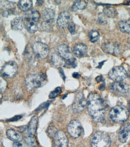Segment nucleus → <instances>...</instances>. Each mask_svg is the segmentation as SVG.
Segmentation results:
<instances>
[{"label":"nucleus","instance_id":"nucleus-25","mask_svg":"<svg viewBox=\"0 0 130 147\" xmlns=\"http://www.w3.org/2000/svg\"><path fill=\"white\" fill-rule=\"evenodd\" d=\"M87 2L84 1H75L73 5V9L74 11L77 10H83L86 7Z\"/></svg>","mask_w":130,"mask_h":147},{"label":"nucleus","instance_id":"nucleus-15","mask_svg":"<svg viewBox=\"0 0 130 147\" xmlns=\"http://www.w3.org/2000/svg\"><path fill=\"white\" fill-rule=\"evenodd\" d=\"M40 18V15L37 10H31L26 11L25 14L24 19L25 20L37 22Z\"/></svg>","mask_w":130,"mask_h":147},{"label":"nucleus","instance_id":"nucleus-34","mask_svg":"<svg viewBox=\"0 0 130 147\" xmlns=\"http://www.w3.org/2000/svg\"><path fill=\"white\" fill-rule=\"evenodd\" d=\"M7 86V83L6 80H4L3 78H1V83H0V90H1V93L4 92L6 89Z\"/></svg>","mask_w":130,"mask_h":147},{"label":"nucleus","instance_id":"nucleus-23","mask_svg":"<svg viewBox=\"0 0 130 147\" xmlns=\"http://www.w3.org/2000/svg\"><path fill=\"white\" fill-rule=\"evenodd\" d=\"M33 2L30 0L20 1L18 3V7L23 11H28L31 7Z\"/></svg>","mask_w":130,"mask_h":147},{"label":"nucleus","instance_id":"nucleus-16","mask_svg":"<svg viewBox=\"0 0 130 147\" xmlns=\"http://www.w3.org/2000/svg\"><path fill=\"white\" fill-rule=\"evenodd\" d=\"M111 87L113 90L121 93H126L129 90L128 85L122 82H116L112 84Z\"/></svg>","mask_w":130,"mask_h":147},{"label":"nucleus","instance_id":"nucleus-40","mask_svg":"<svg viewBox=\"0 0 130 147\" xmlns=\"http://www.w3.org/2000/svg\"><path fill=\"white\" fill-rule=\"evenodd\" d=\"M105 84L103 82L99 86V88L100 90L103 91L105 89Z\"/></svg>","mask_w":130,"mask_h":147},{"label":"nucleus","instance_id":"nucleus-8","mask_svg":"<svg viewBox=\"0 0 130 147\" xmlns=\"http://www.w3.org/2000/svg\"><path fill=\"white\" fill-rule=\"evenodd\" d=\"M17 64L15 61L7 62L2 67L1 74L4 78H13L17 72Z\"/></svg>","mask_w":130,"mask_h":147},{"label":"nucleus","instance_id":"nucleus-19","mask_svg":"<svg viewBox=\"0 0 130 147\" xmlns=\"http://www.w3.org/2000/svg\"><path fill=\"white\" fill-rule=\"evenodd\" d=\"M87 51V47L83 43H78L76 45L74 49V53L78 57L84 56L86 53Z\"/></svg>","mask_w":130,"mask_h":147},{"label":"nucleus","instance_id":"nucleus-41","mask_svg":"<svg viewBox=\"0 0 130 147\" xmlns=\"http://www.w3.org/2000/svg\"><path fill=\"white\" fill-rule=\"evenodd\" d=\"M104 62L105 61H103L100 62V63H99V66H98L97 68H101V67H102V65H103Z\"/></svg>","mask_w":130,"mask_h":147},{"label":"nucleus","instance_id":"nucleus-20","mask_svg":"<svg viewBox=\"0 0 130 147\" xmlns=\"http://www.w3.org/2000/svg\"><path fill=\"white\" fill-rule=\"evenodd\" d=\"M55 16V12L53 9H45L43 12V17L44 21L52 23Z\"/></svg>","mask_w":130,"mask_h":147},{"label":"nucleus","instance_id":"nucleus-7","mask_svg":"<svg viewBox=\"0 0 130 147\" xmlns=\"http://www.w3.org/2000/svg\"><path fill=\"white\" fill-rule=\"evenodd\" d=\"M109 78L115 82H122L127 76V72L123 67L116 66L108 73Z\"/></svg>","mask_w":130,"mask_h":147},{"label":"nucleus","instance_id":"nucleus-37","mask_svg":"<svg viewBox=\"0 0 130 147\" xmlns=\"http://www.w3.org/2000/svg\"><path fill=\"white\" fill-rule=\"evenodd\" d=\"M104 80L103 77L102 76H98L96 78V80L97 82H100L103 81Z\"/></svg>","mask_w":130,"mask_h":147},{"label":"nucleus","instance_id":"nucleus-45","mask_svg":"<svg viewBox=\"0 0 130 147\" xmlns=\"http://www.w3.org/2000/svg\"><path fill=\"white\" fill-rule=\"evenodd\" d=\"M124 147H129L127 146H124Z\"/></svg>","mask_w":130,"mask_h":147},{"label":"nucleus","instance_id":"nucleus-6","mask_svg":"<svg viewBox=\"0 0 130 147\" xmlns=\"http://www.w3.org/2000/svg\"><path fill=\"white\" fill-rule=\"evenodd\" d=\"M87 101L85 100L84 94L79 92L75 95V99L72 105L73 111L75 113H79L83 111L87 105Z\"/></svg>","mask_w":130,"mask_h":147},{"label":"nucleus","instance_id":"nucleus-35","mask_svg":"<svg viewBox=\"0 0 130 147\" xmlns=\"http://www.w3.org/2000/svg\"><path fill=\"white\" fill-rule=\"evenodd\" d=\"M69 32L72 34H74L76 33V26L75 24L72 22H71L68 26Z\"/></svg>","mask_w":130,"mask_h":147},{"label":"nucleus","instance_id":"nucleus-33","mask_svg":"<svg viewBox=\"0 0 130 147\" xmlns=\"http://www.w3.org/2000/svg\"><path fill=\"white\" fill-rule=\"evenodd\" d=\"M57 131L58 130L55 127L51 126L47 130L48 134L50 137L53 138Z\"/></svg>","mask_w":130,"mask_h":147},{"label":"nucleus","instance_id":"nucleus-18","mask_svg":"<svg viewBox=\"0 0 130 147\" xmlns=\"http://www.w3.org/2000/svg\"><path fill=\"white\" fill-rule=\"evenodd\" d=\"M7 135L10 140L15 142H20L22 136L19 132L13 129H9L6 132Z\"/></svg>","mask_w":130,"mask_h":147},{"label":"nucleus","instance_id":"nucleus-1","mask_svg":"<svg viewBox=\"0 0 130 147\" xmlns=\"http://www.w3.org/2000/svg\"><path fill=\"white\" fill-rule=\"evenodd\" d=\"M88 111L93 120L100 122L104 118L105 113V105L104 101L99 95L96 93H91L87 100Z\"/></svg>","mask_w":130,"mask_h":147},{"label":"nucleus","instance_id":"nucleus-28","mask_svg":"<svg viewBox=\"0 0 130 147\" xmlns=\"http://www.w3.org/2000/svg\"><path fill=\"white\" fill-rule=\"evenodd\" d=\"M33 136L29 134L26 135L24 137V140L26 143L30 146H35L36 145V140Z\"/></svg>","mask_w":130,"mask_h":147},{"label":"nucleus","instance_id":"nucleus-27","mask_svg":"<svg viewBox=\"0 0 130 147\" xmlns=\"http://www.w3.org/2000/svg\"><path fill=\"white\" fill-rule=\"evenodd\" d=\"M89 38L92 42H95L98 41L99 38V32L96 30H92L89 34Z\"/></svg>","mask_w":130,"mask_h":147},{"label":"nucleus","instance_id":"nucleus-17","mask_svg":"<svg viewBox=\"0 0 130 147\" xmlns=\"http://www.w3.org/2000/svg\"><path fill=\"white\" fill-rule=\"evenodd\" d=\"M38 124V118L37 117H34L32 118L28 126V133L34 136L36 133Z\"/></svg>","mask_w":130,"mask_h":147},{"label":"nucleus","instance_id":"nucleus-14","mask_svg":"<svg viewBox=\"0 0 130 147\" xmlns=\"http://www.w3.org/2000/svg\"><path fill=\"white\" fill-rule=\"evenodd\" d=\"M57 51L60 57L66 61L74 57L70 48L67 45H60L58 47Z\"/></svg>","mask_w":130,"mask_h":147},{"label":"nucleus","instance_id":"nucleus-9","mask_svg":"<svg viewBox=\"0 0 130 147\" xmlns=\"http://www.w3.org/2000/svg\"><path fill=\"white\" fill-rule=\"evenodd\" d=\"M82 129L80 122L77 119H73L68 124L67 129L68 133L72 137L77 138L81 134Z\"/></svg>","mask_w":130,"mask_h":147},{"label":"nucleus","instance_id":"nucleus-22","mask_svg":"<svg viewBox=\"0 0 130 147\" xmlns=\"http://www.w3.org/2000/svg\"><path fill=\"white\" fill-rule=\"evenodd\" d=\"M118 26L121 32L130 34V20L120 21L119 23Z\"/></svg>","mask_w":130,"mask_h":147},{"label":"nucleus","instance_id":"nucleus-32","mask_svg":"<svg viewBox=\"0 0 130 147\" xmlns=\"http://www.w3.org/2000/svg\"><path fill=\"white\" fill-rule=\"evenodd\" d=\"M52 26L51 23L46 22H43L41 24V28L43 30L49 31L52 30Z\"/></svg>","mask_w":130,"mask_h":147},{"label":"nucleus","instance_id":"nucleus-13","mask_svg":"<svg viewBox=\"0 0 130 147\" xmlns=\"http://www.w3.org/2000/svg\"><path fill=\"white\" fill-rule=\"evenodd\" d=\"M119 140L123 143L130 141V123L124 124L120 129L118 134Z\"/></svg>","mask_w":130,"mask_h":147},{"label":"nucleus","instance_id":"nucleus-3","mask_svg":"<svg viewBox=\"0 0 130 147\" xmlns=\"http://www.w3.org/2000/svg\"><path fill=\"white\" fill-rule=\"evenodd\" d=\"M111 144L110 137L105 132H96L93 134L91 140L92 147H109Z\"/></svg>","mask_w":130,"mask_h":147},{"label":"nucleus","instance_id":"nucleus-4","mask_svg":"<svg viewBox=\"0 0 130 147\" xmlns=\"http://www.w3.org/2000/svg\"><path fill=\"white\" fill-rule=\"evenodd\" d=\"M109 115L113 121L117 123H121L127 120L129 112L125 107L118 105L114 107L111 110Z\"/></svg>","mask_w":130,"mask_h":147},{"label":"nucleus","instance_id":"nucleus-30","mask_svg":"<svg viewBox=\"0 0 130 147\" xmlns=\"http://www.w3.org/2000/svg\"><path fill=\"white\" fill-rule=\"evenodd\" d=\"M77 61L75 57L71 59L66 61L65 66L66 67L69 68H75L77 66Z\"/></svg>","mask_w":130,"mask_h":147},{"label":"nucleus","instance_id":"nucleus-11","mask_svg":"<svg viewBox=\"0 0 130 147\" xmlns=\"http://www.w3.org/2000/svg\"><path fill=\"white\" fill-rule=\"evenodd\" d=\"M71 15L68 11H62L58 16L57 20V24L60 28H65L71 22Z\"/></svg>","mask_w":130,"mask_h":147},{"label":"nucleus","instance_id":"nucleus-39","mask_svg":"<svg viewBox=\"0 0 130 147\" xmlns=\"http://www.w3.org/2000/svg\"><path fill=\"white\" fill-rule=\"evenodd\" d=\"M72 76L74 78H76V79H78V78H79L81 77V75L79 73H78V72H74V73L73 74Z\"/></svg>","mask_w":130,"mask_h":147},{"label":"nucleus","instance_id":"nucleus-42","mask_svg":"<svg viewBox=\"0 0 130 147\" xmlns=\"http://www.w3.org/2000/svg\"><path fill=\"white\" fill-rule=\"evenodd\" d=\"M43 2V1H37V2H36V3H37V4H38L39 5H41L40 4H42Z\"/></svg>","mask_w":130,"mask_h":147},{"label":"nucleus","instance_id":"nucleus-24","mask_svg":"<svg viewBox=\"0 0 130 147\" xmlns=\"http://www.w3.org/2000/svg\"><path fill=\"white\" fill-rule=\"evenodd\" d=\"M24 23L28 32L31 33H34L37 32L38 30V26L36 23L25 20Z\"/></svg>","mask_w":130,"mask_h":147},{"label":"nucleus","instance_id":"nucleus-36","mask_svg":"<svg viewBox=\"0 0 130 147\" xmlns=\"http://www.w3.org/2000/svg\"><path fill=\"white\" fill-rule=\"evenodd\" d=\"M22 117V116L20 115H17L15 116L14 117H13V118H11V119H10L9 120V121H16L19 120L20 119H21Z\"/></svg>","mask_w":130,"mask_h":147},{"label":"nucleus","instance_id":"nucleus-38","mask_svg":"<svg viewBox=\"0 0 130 147\" xmlns=\"http://www.w3.org/2000/svg\"><path fill=\"white\" fill-rule=\"evenodd\" d=\"M13 146L15 147H22V144L20 142H15L13 144Z\"/></svg>","mask_w":130,"mask_h":147},{"label":"nucleus","instance_id":"nucleus-31","mask_svg":"<svg viewBox=\"0 0 130 147\" xmlns=\"http://www.w3.org/2000/svg\"><path fill=\"white\" fill-rule=\"evenodd\" d=\"M61 92H62V89L61 87H57L54 90L51 92L49 95V97L51 99L55 98L57 96H59V94L61 93Z\"/></svg>","mask_w":130,"mask_h":147},{"label":"nucleus","instance_id":"nucleus-43","mask_svg":"<svg viewBox=\"0 0 130 147\" xmlns=\"http://www.w3.org/2000/svg\"><path fill=\"white\" fill-rule=\"evenodd\" d=\"M127 76H128L129 78L130 79V68L128 70V72H127Z\"/></svg>","mask_w":130,"mask_h":147},{"label":"nucleus","instance_id":"nucleus-10","mask_svg":"<svg viewBox=\"0 0 130 147\" xmlns=\"http://www.w3.org/2000/svg\"><path fill=\"white\" fill-rule=\"evenodd\" d=\"M53 138L55 147H68V138L65 133L63 131L58 130Z\"/></svg>","mask_w":130,"mask_h":147},{"label":"nucleus","instance_id":"nucleus-2","mask_svg":"<svg viewBox=\"0 0 130 147\" xmlns=\"http://www.w3.org/2000/svg\"><path fill=\"white\" fill-rule=\"evenodd\" d=\"M46 76L44 74H32L26 78V86L28 90H33L44 86L46 83Z\"/></svg>","mask_w":130,"mask_h":147},{"label":"nucleus","instance_id":"nucleus-44","mask_svg":"<svg viewBox=\"0 0 130 147\" xmlns=\"http://www.w3.org/2000/svg\"><path fill=\"white\" fill-rule=\"evenodd\" d=\"M129 111L130 112V100L129 101Z\"/></svg>","mask_w":130,"mask_h":147},{"label":"nucleus","instance_id":"nucleus-12","mask_svg":"<svg viewBox=\"0 0 130 147\" xmlns=\"http://www.w3.org/2000/svg\"><path fill=\"white\" fill-rule=\"evenodd\" d=\"M101 48L105 53L113 55H118L121 50L119 45L115 42H106L102 45Z\"/></svg>","mask_w":130,"mask_h":147},{"label":"nucleus","instance_id":"nucleus-21","mask_svg":"<svg viewBox=\"0 0 130 147\" xmlns=\"http://www.w3.org/2000/svg\"><path fill=\"white\" fill-rule=\"evenodd\" d=\"M11 27L15 30H20L23 28V21L20 17L14 18L11 22Z\"/></svg>","mask_w":130,"mask_h":147},{"label":"nucleus","instance_id":"nucleus-5","mask_svg":"<svg viewBox=\"0 0 130 147\" xmlns=\"http://www.w3.org/2000/svg\"><path fill=\"white\" fill-rule=\"evenodd\" d=\"M34 53L37 58L43 59L47 57L49 52L48 46L41 42H35L33 45Z\"/></svg>","mask_w":130,"mask_h":147},{"label":"nucleus","instance_id":"nucleus-29","mask_svg":"<svg viewBox=\"0 0 130 147\" xmlns=\"http://www.w3.org/2000/svg\"><path fill=\"white\" fill-rule=\"evenodd\" d=\"M2 5L5 9L11 10L15 7L16 3L13 1H1Z\"/></svg>","mask_w":130,"mask_h":147},{"label":"nucleus","instance_id":"nucleus-26","mask_svg":"<svg viewBox=\"0 0 130 147\" xmlns=\"http://www.w3.org/2000/svg\"><path fill=\"white\" fill-rule=\"evenodd\" d=\"M103 11L105 15L110 18H114L116 15V10L111 7H107L105 8Z\"/></svg>","mask_w":130,"mask_h":147}]
</instances>
